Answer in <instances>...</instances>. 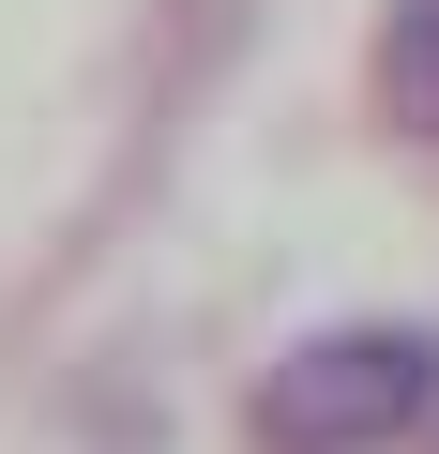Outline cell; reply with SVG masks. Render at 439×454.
<instances>
[{
  "label": "cell",
  "mask_w": 439,
  "mask_h": 454,
  "mask_svg": "<svg viewBox=\"0 0 439 454\" xmlns=\"http://www.w3.org/2000/svg\"><path fill=\"white\" fill-rule=\"evenodd\" d=\"M424 424H439V333L424 318H333V333L273 348L243 394V454H394Z\"/></svg>",
  "instance_id": "obj_1"
},
{
  "label": "cell",
  "mask_w": 439,
  "mask_h": 454,
  "mask_svg": "<svg viewBox=\"0 0 439 454\" xmlns=\"http://www.w3.org/2000/svg\"><path fill=\"white\" fill-rule=\"evenodd\" d=\"M379 106H394V121L439 152V0H409V16L379 31Z\"/></svg>",
  "instance_id": "obj_2"
}]
</instances>
